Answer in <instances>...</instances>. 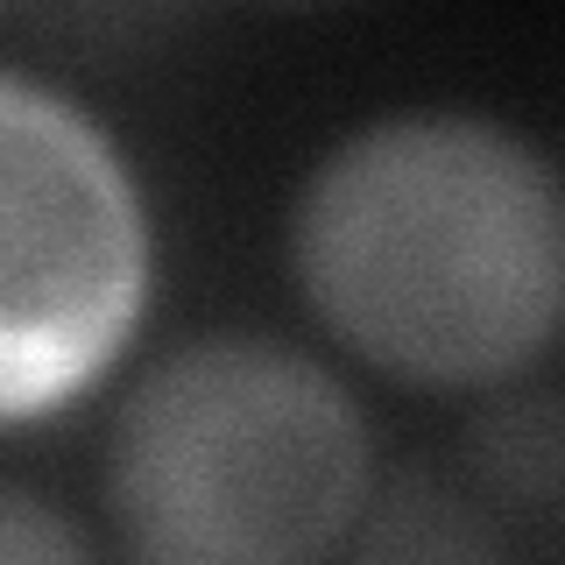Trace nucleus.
Segmentation results:
<instances>
[{
    "mask_svg": "<svg viewBox=\"0 0 565 565\" xmlns=\"http://www.w3.org/2000/svg\"><path fill=\"white\" fill-rule=\"evenodd\" d=\"M311 318L417 388H502L565 332V177L467 106L361 120L290 205Z\"/></svg>",
    "mask_w": 565,
    "mask_h": 565,
    "instance_id": "nucleus-1",
    "label": "nucleus"
},
{
    "mask_svg": "<svg viewBox=\"0 0 565 565\" xmlns=\"http://www.w3.org/2000/svg\"><path fill=\"white\" fill-rule=\"evenodd\" d=\"M99 488L128 565H332L375 494V438L305 347L199 332L128 382Z\"/></svg>",
    "mask_w": 565,
    "mask_h": 565,
    "instance_id": "nucleus-2",
    "label": "nucleus"
},
{
    "mask_svg": "<svg viewBox=\"0 0 565 565\" xmlns=\"http://www.w3.org/2000/svg\"><path fill=\"white\" fill-rule=\"evenodd\" d=\"M149 297V212L85 106L0 71V424L120 361Z\"/></svg>",
    "mask_w": 565,
    "mask_h": 565,
    "instance_id": "nucleus-3",
    "label": "nucleus"
},
{
    "mask_svg": "<svg viewBox=\"0 0 565 565\" xmlns=\"http://www.w3.org/2000/svg\"><path fill=\"white\" fill-rule=\"evenodd\" d=\"M332 558L340 565H494V523L473 494L438 481L431 467H411L367 494V509L353 516L347 544Z\"/></svg>",
    "mask_w": 565,
    "mask_h": 565,
    "instance_id": "nucleus-4",
    "label": "nucleus"
},
{
    "mask_svg": "<svg viewBox=\"0 0 565 565\" xmlns=\"http://www.w3.org/2000/svg\"><path fill=\"white\" fill-rule=\"evenodd\" d=\"M467 473L481 481L494 502L544 509L565 494V396L552 388H509L488 396L459 431Z\"/></svg>",
    "mask_w": 565,
    "mask_h": 565,
    "instance_id": "nucleus-5",
    "label": "nucleus"
},
{
    "mask_svg": "<svg viewBox=\"0 0 565 565\" xmlns=\"http://www.w3.org/2000/svg\"><path fill=\"white\" fill-rule=\"evenodd\" d=\"M0 565H99V558L57 502L0 481Z\"/></svg>",
    "mask_w": 565,
    "mask_h": 565,
    "instance_id": "nucleus-6",
    "label": "nucleus"
}]
</instances>
